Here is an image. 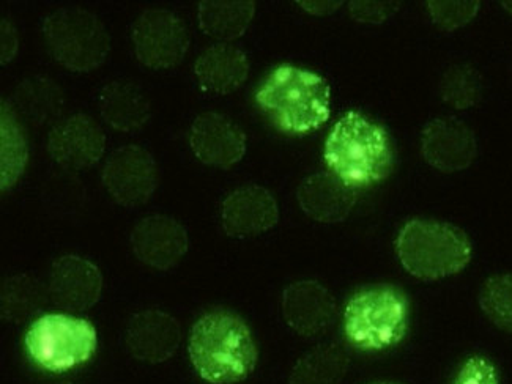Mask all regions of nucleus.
Returning a JSON list of instances; mask_svg holds the SVG:
<instances>
[{
    "instance_id": "obj_23",
    "label": "nucleus",
    "mask_w": 512,
    "mask_h": 384,
    "mask_svg": "<svg viewBox=\"0 0 512 384\" xmlns=\"http://www.w3.org/2000/svg\"><path fill=\"white\" fill-rule=\"evenodd\" d=\"M15 100L19 114L38 126L56 122L64 109V93L48 78L27 79L16 90Z\"/></svg>"
},
{
    "instance_id": "obj_16",
    "label": "nucleus",
    "mask_w": 512,
    "mask_h": 384,
    "mask_svg": "<svg viewBox=\"0 0 512 384\" xmlns=\"http://www.w3.org/2000/svg\"><path fill=\"white\" fill-rule=\"evenodd\" d=\"M282 315L295 333L316 337L333 325L336 301L319 282H295L282 295Z\"/></svg>"
},
{
    "instance_id": "obj_11",
    "label": "nucleus",
    "mask_w": 512,
    "mask_h": 384,
    "mask_svg": "<svg viewBox=\"0 0 512 384\" xmlns=\"http://www.w3.org/2000/svg\"><path fill=\"white\" fill-rule=\"evenodd\" d=\"M421 152L434 169L454 174L472 166L478 155V142L470 126L454 117L427 123L421 136Z\"/></svg>"
},
{
    "instance_id": "obj_14",
    "label": "nucleus",
    "mask_w": 512,
    "mask_h": 384,
    "mask_svg": "<svg viewBox=\"0 0 512 384\" xmlns=\"http://www.w3.org/2000/svg\"><path fill=\"white\" fill-rule=\"evenodd\" d=\"M48 290L54 304L65 311H87L100 300L103 277L89 260L65 255L52 265Z\"/></svg>"
},
{
    "instance_id": "obj_29",
    "label": "nucleus",
    "mask_w": 512,
    "mask_h": 384,
    "mask_svg": "<svg viewBox=\"0 0 512 384\" xmlns=\"http://www.w3.org/2000/svg\"><path fill=\"white\" fill-rule=\"evenodd\" d=\"M453 384H500V377L489 359L473 356L459 370Z\"/></svg>"
},
{
    "instance_id": "obj_28",
    "label": "nucleus",
    "mask_w": 512,
    "mask_h": 384,
    "mask_svg": "<svg viewBox=\"0 0 512 384\" xmlns=\"http://www.w3.org/2000/svg\"><path fill=\"white\" fill-rule=\"evenodd\" d=\"M481 4L472 0V2H437L431 0L427 2V12L431 15L435 26L445 30V32H454L472 23L473 19L479 13Z\"/></svg>"
},
{
    "instance_id": "obj_20",
    "label": "nucleus",
    "mask_w": 512,
    "mask_h": 384,
    "mask_svg": "<svg viewBox=\"0 0 512 384\" xmlns=\"http://www.w3.org/2000/svg\"><path fill=\"white\" fill-rule=\"evenodd\" d=\"M100 112L106 123L122 133L141 130L150 119L149 98L131 82H111L100 93Z\"/></svg>"
},
{
    "instance_id": "obj_22",
    "label": "nucleus",
    "mask_w": 512,
    "mask_h": 384,
    "mask_svg": "<svg viewBox=\"0 0 512 384\" xmlns=\"http://www.w3.org/2000/svg\"><path fill=\"white\" fill-rule=\"evenodd\" d=\"M349 366V355L341 345H320L295 364L289 384H341Z\"/></svg>"
},
{
    "instance_id": "obj_9",
    "label": "nucleus",
    "mask_w": 512,
    "mask_h": 384,
    "mask_svg": "<svg viewBox=\"0 0 512 384\" xmlns=\"http://www.w3.org/2000/svg\"><path fill=\"white\" fill-rule=\"evenodd\" d=\"M160 183L153 156L139 145H127L112 153L103 169V185L122 207L145 204Z\"/></svg>"
},
{
    "instance_id": "obj_24",
    "label": "nucleus",
    "mask_w": 512,
    "mask_h": 384,
    "mask_svg": "<svg viewBox=\"0 0 512 384\" xmlns=\"http://www.w3.org/2000/svg\"><path fill=\"white\" fill-rule=\"evenodd\" d=\"M49 290L30 274L10 277L2 285V318L21 323L37 315L48 300Z\"/></svg>"
},
{
    "instance_id": "obj_18",
    "label": "nucleus",
    "mask_w": 512,
    "mask_h": 384,
    "mask_svg": "<svg viewBox=\"0 0 512 384\" xmlns=\"http://www.w3.org/2000/svg\"><path fill=\"white\" fill-rule=\"evenodd\" d=\"M298 204L309 218L325 224L342 222L357 204V189L331 172L309 175L297 191Z\"/></svg>"
},
{
    "instance_id": "obj_8",
    "label": "nucleus",
    "mask_w": 512,
    "mask_h": 384,
    "mask_svg": "<svg viewBox=\"0 0 512 384\" xmlns=\"http://www.w3.org/2000/svg\"><path fill=\"white\" fill-rule=\"evenodd\" d=\"M134 54L153 70H167L182 62L190 48V32L182 19L167 10H145L133 26Z\"/></svg>"
},
{
    "instance_id": "obj_21",
    "label": "nucleus",
    "mask_w": 512,
    "mask_h": 384,
    "mask_svg": "<svg viewBox=\"0 0 512 384\" xmlns=\"http://www.w3.org/2000/svg\"><path fill=\"white\" fill-rule=\"evenodd\" d=\"M254 13V2L204 0L199 4V26L205 34L216 40H237L248 30Z\"/></svg>"
},
{
    "instance_id": "obj_7",
    "label": "nucleus",
    "mask_w": 512,
    "mask_h": 384,
    "mask_svg": "<svg viewBox=\"0 0 512 384\" xmlns=\"http://www.w3.org/2000/svg\"><path fill=\"white\" fill-rule=\"evenodd\" d=\"M97 342L92 323L65 314L38 318L26 334L30 358L41 369L57 373L89 361L97 350Z\"/></svg>"
},
{
    "instance_id": "obj_3",
    "label": "nucleus",
    "mask_w": 512,
    "mask_h": 384,
    "mask_svg": "<svg viewBox=\"0 0 512 384\" xmlns=\"http://www.w3.org/2000/svg\"><path fill=\"white\" fill-rule=\"evenodd\" d=\"M260 108L284 133L308 134L330 119L327 81L292 65H281L256 93Z\"/></svg>"
},
{
    "instance_id": "obj_17",
    "label": "nucleus",
    "mask_w": 512,
    "mask_h": 384,
    "mask_svg": "<svg viewBox=\"0 0 512 384\" xmlns=\"http://www.w3.org/2000/svg\"><path fill=\"white\" fill-rule=\"evenodd\" d=\"M125 340L134 358L160 364L171 358L179 348L182 329L172 315L150 309L131 317Z\"/></svg>"
},
{
    "instance_id": "obj_1",
    "label": "nucleus",
    "mask_w": 512,
    "mask_h": 384,
    "mask_svg": "<svg viewBox=\"0 0 512 384\" xmlns=\"http://www.w3.org/2000/svg\"><path fill=\"white\" fill-rule=\"evenodd\" d=\"M190 356L193 366L208 383L234 384L256 369L257 347L242 318L231 312L215 311L193 326Z\"/></svg>"
},
{
    "instance_id": "obj_27",
    "label": "nucleus",
    "mask_w": 512,
    "mask_h": 384,
    "mask_svg": "<svg viewBox=\"0 0 512 384\" xmlns=\"http://www.w3.org/2000/svg\"><path fill=\"white\" fill-rule=\"evenodd\" d=\"M479 306L497 328L512 333V274H495L479 292Z\"/></svg>"
},
{
    "instance_id": "obj_35",
    "label": "nucleus",
    "mask_w": 512,
    "mask_h": 384,
    "mask_svg": "<svg viewBox=\"0 0 512 384\" xmlns=\"http://www.w3.org/2000/svg\"><path fill=\"white\" fill-rule=\"evenodd\" d=\"M64 384H70V383H64Z\"/></svg>"
},
{
    "instance_id": "obj_25",
    "label": "nucleus",
    "mask_w": 512,
    "mask_h": 384,
    "mask_svg": "<svg viewBox=\"0 0 512 384\" xmlns=\"http://www.w3.org/2000/svg\"><path fill=\"white\" fill-rule=\"evenodd\" d=\"M483 76L472 65L461 63L445 71L440 81V96L451 108H475L483 100Z\"/></svg>"
},
{
    "instance_id": "obj_34",
    "label": "nucleus",
    "mask_w": 512,
    "mask_h": 384,
    "mask_svg": "<svg viewBox=\"0 0 512 384\" xmlns=\"http://www.w3.org/2000/svg\"><path fill=\"white\" fill-rule=\"evenodd\" d=\"M371 384H399V383H388V381H379V383H371Z\"/></svg>"
},
{
    "instance_id": "obj_10",
    "label": "nucleus",
    "mask_w": 512,
    "mask_h": 384,
    "mask_svg": "<svg viewBox=\"0 0 512 384\" xmlns=\"http://www.w3.org/2000/svg\"><path fill=\"white\" fill-rule=\"evenodd\" d=\"M106 148V136L92 117L71 115L54 125L48 136V153L59 166L84 170L100 161Z\"/></svg>"
},
{
    "instance_id": "obj_32",
    "label": "nucleus",
    "mask_w": 512,
    "mask_h": 384,
    "mask_svg": "<svg viewBox=\"0 0 512 384\" xmlns=\"http://www.w3.org/2000/svg\"><path fill=\"white\" fill-rule=\"evenodd\" d=\"M298 5L311 15L327 16L336 12L342 2H298Z\"/></svg>"
},
{
    "instance_id": "obj_26",
    "label": "nucleus",
    "mask_w": 512,
    "mask_h": 384,
    "mask_svg": "<svg viewBox=\"0 0 512 384\" xmlns=\"http://www.w3.org/2000/svg\"><path fill=\"white\" fill-rule=\"evenodd\" d=\"M27 161V147L21 126L12 109H2V189L15 185L23 174Z\"/></svg>"
},
{
    "instance_id": "obj_30",
    "label": "nucleus",
    "mask_w": 512,
    "mask_h": 384,
    "mask_svg": "<svg viewBox=\"0 0 512 384\" xmlns=\"http://www.w3.org/2000/svg\"><path fill=\"white\" fill-rule=\"evenodd\" d=\"M350 15L358 23L382 24L399 10V2H350Z\"/></svg>"
},
{
    "instance_id": "obj_19",
    "label": "nucleus",
    "mask_w": 512,
    "mask_h": 384,
    "mask_svg": "<svg viewBox=\"0 0 512 384\" xmlns=\"http://www.w3.org/2000/svg\"><path fill=\"white\" fill-rule=\"evenodd\" d=\"M194 71L205 92L229 95L248 79V57L242 49L221 43L202 52Z\"/></svg>"
},
{
    "instance_id": "obj_33",
    "label": "nucleus",
    "mask_w": 512,
    "mask_h": 384,
    "mask_svg": "<svg viewBox=\"0 0 512 384\" xmlns=\"http://www.w3.org/2000/svg\"><path fill=\"white\" fill-rule=\"evenodd\" d=\"M501 5H503V8H505L509 15H512V2H501Z\"/></svg>"
},
{
    "instance_id": "obj_31",
    "label": "nucleus",
    "mask_w": 512,
    "mask_h": 384,
    "mask_svg": "<svg viewBox=\"0 0 512 384\" xmlns=\"http://www.w3.org/2000/svg\"><path fill=\"white\" fill-rule=\"evenodd\" d=\"M18 32L10 21H2V63L12 62L18 52Z\"/></svg>"
},
{
    "instance_id": "obj_15",
    "label": "nucleus",
    "mask_w": 512,
    "mask_h": 384,
    "mask_svg": "<svg viewBox=\"0 0 512 384\" xmlns=\"http://www.w3.org/2000/svg\"><path fill=\"white\" fill-rule=\"evenodd\" d=\"M131 246L144 265L167 271L179 265L188 252V233L175 219L149 216L134 227Z\"/></svg>"
},
{
    "instance_id": "obj_13",
    "label": "nucleus",
    "mask_w": 512,
    "mask_h": 384,
    "mask_svg": "<svg viewBox=\"0 0 512 384\" xmlns=\"http://www.w3.org/2000/svg\"><path fill=\"white\" fill-rule=\"evenodd\" d=\"M190 144L202 163L231 169L245 156L246 134L226 115L204 112L191 126Z\"/></svg>"
},
{
    "instance_id": "obj_6",
    "label": "nucleus",
    "mask_w": 512,
    "mask_h": 384,
    "mask_svg": "<svg viewBox=\"0 0 512 384\" xmlns=\"http://www.w3.org/2000/svg\"><path fill=\"white\" fill-rule=\"evenodd\" d=\"M45 40L52 57L71 71L95 70L108 59L111 38L93 13L60 8L45 21Z\"/></svg>"
},
{
    "instance_id": "obj_4",
    "label": "nucleus",
    "mask_w": 512,
    "mask_h": 384,
    "mask_svg": "<svg viewBox=\"0 0 512 384\" xmlns=\"http://www.w3.org/2000/svg\"><path fill=\"white\" fill-rule=\"evenodd\" d=\"M397 257L412 276L437 281L461 273L472 260L467 233L448 222L412 219L396 240Z\"/></svg>"
},
{
    "instance_id": "obj_12",
    "label": "nucleus",
    "mask_w": 512,
    "mask_h": 384,
    "mask_svg": "<svg viewBox=\"0 0 512 384\" xmlns=\"http://www.w3.org/2000/svg\"><path fill=\"white\" fill-rule=\"evenodd\" d=\"M224 232L232 238H254L278 224V202L268 189L249 185L235 189L221 207Z\"/></svg>"
},
{
    "instance_id": "obj_2",
    "label": "nucleus",
    "mask_w": 512,
    "mask_h": 384,
    "mask_svg": "<svg viewBox=\"0 0 512 384\" xmlns=\"http://www.w3.org/2000/svg\"><path fill=\"white\" fill-rule=\"evenodd\" d=\"M323 158L331 174L346 185L364 188L391 174L393 147L382 126L358 112H349L333 126Z\"/></svg>"
},
{
    "instance_id": "obj_5",
    "label": "nucleus",
    "mask_w": 512,
    "mask_h": 384,
    "mask_svg": "<svg viewBox=\"0 0 512 384\" xmlns=\"http://www.w3.org/2000/svg\"><path fill=\"white\" fill-rule=\"evenodd\" d=\"M407 325L409 303L396 288H366L353 296L344 312L347 339L361 350L394 347L404 339Z\"/></svg>"
}]
</instances>
